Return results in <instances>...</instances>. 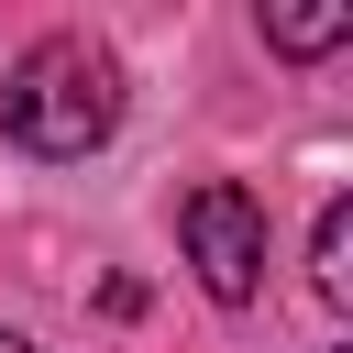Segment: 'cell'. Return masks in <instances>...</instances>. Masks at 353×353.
I'll list each match as a JSON object with an SVG mask.
<instances>
[{
	"label": "cell",
	"instance_id": "6da1fadb",
	"mask_svg": "<svg viewBox=\"0 0 353 353\" xmlns=\"http://www.w3.org/2000/svg\"><path fill=\"white\" fill-rule=\"evenodd\" d=\"M0 132H11L22 154H44V165L99 154V143L121 132V66H110V44L44 33V44L0 77Z\"/></svg>",
	"mask_w": 353,
	"mask_h": 353
},
{
	"label": "cell",
	"instance_id": "7a4b0ae2",
	"mask_svg": "<svg viewBox=\"0 0 353 353\" xmlns=\"http://www.w3.org/2000/svg\"><path fill=\"white\" fill-rule=\"evenodd\" d=\"M176 243H188V265H199V287H210L221 309H254V287H265V199H254V188L199 176V188L176 199Z\"/></svg>",
	"mask_w": 353,
	"mask_h": 353
},
{
	"label": "cell",
	"instance_id": "3957f363",
	"mask_svg": "<svg viewBox=\"0 0 353 353\" xmlns=\"http://www.w3.org/2000/svg\"><path fill=\"white\" fill-rule=\"evenodd\" d=\"M309 287H320V309H353V199L320 210V232H309Z\"/></svg>",
	"mask_w": 353,
	"mask_h": 353
},
{
	"label": "cell",
	"instance_id": "277c9868",
	"mask_svg": "<svg viewBox=\"0 0 353 353\" xmlns=\"http://www.w3.org/2000/svg\"><path fill=\"white\" fill-rule=\"evenodd\" d=\"M353 33V0H298V11H265V44L276 55H331Z\"/></svg>",
	"mask_w": 353,
	"mask_h": 353
},
{
	"label": "cell",
	"instance_id": "5b68a950",
	"mask_svg": "<svg viewBox=\"0 0 353 353\" xmlns=\"http://www.w3.org/2000/svg\"><path fill=\"white\" fill-rule=\"evenodd\" d=\"M0 353H44V342H22V331H0Z\"/></svg>",
	"mask_w": 353,
	"mask_h": 353
}]
</instances>
